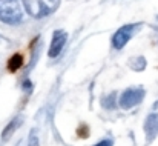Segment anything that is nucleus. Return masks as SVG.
I'll list each match as a JSON object with an SVG mask.
<instances>
[{
  "instance_id": "obj_1",
  "label": "nucleus",
  "mask_w": 158,
  "mask_h": 146,
  "mask_svg": "<svg viewBox=\"0 0 158 146\" xmlns=\"http://www.w3.org/2000/svg\"><path fill=\"white\" fill-rule=\"evenodd\" d=\"M23 19L22 0H0V22L17 25Z\"/></svg>"
},
{
  "instance_id": "obj_2",
  "label": "nucleus",
  "mask_w": 158,
  "mask_h": 146,
  "mask_svg": "<svg viewBox=\"0 0 158 146\" xmlns=\"http://www.w3.org/2000/svg\"><path fill=\"white\" fill-rule=\"evenodd\" d=\"M25 8L32 17H46L58 5V0H25Z\"/></svg>"
},
{
  "instance_id": "obj_3",
  "label": "nucleus",
  "mask_w": 158,
  "mask_h": 146,
  "mask_svg": "<svg viewBox=\"0 0 158 146\" xmlns=\"http://www.w3.org/2000/svg\"><path fill=\"white\" fill-rule=\"evenodd\" d=\"M144 98V89L143 88H129L126 89L120 97V108L131 109L137 105H140Z\"/></svg>"
},
{
  "instance_id": "obj_4",
  "label": "nucleus",
  "mask_w": 158,
  "mask_h": 146,
  "mask_svg": "<svg viewBox=\"0 0 158 146\" xmlns=\"http://www.w3.org/2000/svg\"><path fill=\"white\" fill-rule=\"evenodd\" d=\"M137 29H138V25H134V23L121 26V28L112 36V46L115 49H121L132 39V36L135 34Z\"/></svg>"
},
{
  "instance_id": "obj_5",
  "label": "nucleus",
  "mask_w": 158,
  "mask_h": 146,
  "mask_svg": "<svg viewBox=\"0 0 158 146\" xmlns=\"http://www.w3.org/2000/svg\"><path fill=\"white\" fill-rule=\"evenodd\" d=\"M66 39H68V34H66L64 31L58 29V31L54 32L51 45H49V51H48V55H49L51 58H55V57L61 52V49H63L64 43H66Z\"/></svg>"
},
{
  "instance_id": "obj_6",
  "label": "nucleus",
  "mask_w": 158,
  "mask_h": 146,
  "mask_svg": "<svg viewBox=\"0 0 158 146\" xmlns=\"http://www.w3.org/2000/svg\"><path fill=\"white\" fill-rule=\"evenodd\" d=\"M144 132H146V142L151 143L155 137L158 135V114L152 112L148 115L144 122Z\"/></svg>"
},
{
  "instance_id": "obj_7",
  "label": "nucleus",
  "mask_w": 158,
  "mask_h": 146,
  "mask_svg": "<svg viewBox=\"0 0 158 146\" xmlns=\"http://www.w3.org/2000/svg\"><path fill=\"white\" fill-rule=\"evenodd\" d=\"M22 65H23V57H22L20 54H14V55L9 58V62H8V69H9L11 72H15Z\"/></svg>"
},
{
  "instance_id": "obj_8",
  "label": "nucleus",
  "mask_w": 158,
  "mask_h": 146,
  "mask_svg": "<svg viewBox=\"0 0 158 146\" xmlns=\"http://www.w3.org/2000/svg\"><path fill=\"white\" fill-rule=\"evenodd\" d=\"M20 122H22V118H15V120H12V122L6 126V129L3 131V140H8V139L11 137V134L20 126Z\"/></svg>"
},
{
  "instance_id": "obj_9",
  "label": "nucleus",
  "mask_w": 158,
  "mask_h": 146,
  "mask_svg": "<svg viewBox=\"0 0 158 146\" xmlns=\"http://www.w3.org/2000/svg\"><path fill=\"white\" fill-rule=\"evenodd\" d=\"M115 94L112 92V96H107L106 98H103V106L105 108H107V109H112L114 106H115Z\"/></svg>"
},
{
  "instance_id": "obj_10",
  "label": "nucleus",
  "mask_w": 158,
  "mask_h": 146,
  "mask_svg": "<svg viewBox=\"0 0 158 146\" xmlns=\"http://www.w3.org/2000/svg\"><path fill=\"white\" fill-rule=\"evenodd\" d=\"M28 146H39V137L35 135L34 131L31 132V137H29V143H28Z\"/></svg>"
},
{
  "instance_id": "obj_11",
  "label": "nucleus",
  "mask_w": 158,
  "mask_h": 146,
  "mask_svg": "<svg viewBox=\"0 0 158 146\" xmlns=\"http://www.w3.org/2000/svg\"><path fill=\"white\" fill-rule=\"evenodd\" d=\"M112 145H114V142L110 139H106V140H102V142H98L97 145H94V146H112Z\"/></svg>"
}]
</instances>
